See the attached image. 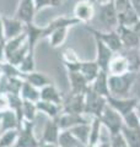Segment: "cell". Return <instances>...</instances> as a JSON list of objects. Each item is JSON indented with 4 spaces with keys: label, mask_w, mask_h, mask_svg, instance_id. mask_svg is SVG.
<instances>
[{
    "label": "cell",
    "mask_w": 140,
    "mask_h": 147,
    "mask_svg": "<svg viewBox=\"0 0 140 147\" xmlns=\"http://www.w3.org/2000/svg\"><path fill=\"white\" fill-rule=\"evenodd\" d=\"M139 77V72H125L123 75H109L108 74V86L112 97L127 98L132 91L134 84Z\"/></svg>",
    "instance_id": "cell-1"
},
{
    "label": "cell",
    "mask_w": 140,
    "mask_h": 147,
    "mask_svg": "<svg viewBox=\"0 0 140 147\" xmlns=\"http://www.w3.org/2000/svg\"><path fill=\"white\" fill-rule=\"evenodd\" d=\"M107 98L96 93L91 87L85 92V109H84V114L88 115L90 118H100V115L106 108Z\"/></svg>",
    "instance_id": "cell-2"
},
{
    "label": "cell",
    "mask_w": 140,
    "mask_h": 147,
    "mask_svg": "<svg viewBox=\"0 0 140 147\" xmlns=\"http://www.w3.org/2000/svg\"><path fill=\"white\" fill-rule=\"evenodd\" d=\"M100 120L102 123V125H103V127H106L108 130L111 135L119 134L124 125L123 117L108 104L106 105V108L103 109V112L100 115Z\"/></svg>",
    "instance_id": "cell-3"
},
{
    "label": "cell",
    "mask_w": 140,
    "mask_h": 147,
    "mask_svg": "<svg viewBox=\"0 0 140 147\" xmlns=\"http://www.w3.org/2000/svg\"><path fill=\"white\" fill-rule=\"evenodd\" d=\"M14 147H39V139H37L35 132V121H22Z\"/></svg>",
    "instance_id": "cell-4"
},
{
    "label": "cell",
    "mask_w": 140,
    "mask_h": 147,
    "mask_svg": "<svg viewBox=\"0 0 140 147\" xmlns=\"http://www.w3.org/2000/svg\"><path fill=\"white\" fill-rule=\"evenodd\" d=\"M97 16H99V21L103 25L105 30L102 31H109L116 30L118 27V15H117L114 3H108L105 5H97Z\"/></svg>",
    "instance_id": "cell-5"
},
{
    "label": "cell",
    "mask_w": 140,
    "mask_h": 147,
    "mask_svg": "<svg viewBox=\"0 0 140 147\" xmlns=\"http://www.w3.org/2000/svg\"><path fill=\"white\" fill-rule=\"evenodd\" d=\"M85 27L93 37L100 38L102 42H103L108 48H111L114 53H118L123 49L122 42H120V38H119V36L117 33L116 30L102 31V30H96V28H93V27H88V26H85Z\"/></svg>",
    "instance_id": "cell-6"
},
{
    "label": "cell",
    "mask_w": 140,
    "mask_h": 147,
    "mask_svg": "<svg viewBox=\"0 0 140 147\" xmlns=\"http://www.w3.org/2000/svg\"><path fill=\"white\" fill-rule=\"evenodd\" d=\"M96 11L95 3L92 0H81V1H77L74 6L73 17H75L80 24L86 25L93 20V17L96 16Z\"/></svg>",
    "instance_id": "cell-7"
},
{
    "label": "cell",
    "mask_w": 140,
    "mask_h": 147,
    "mask_svg": "<svg viewBox=\"0 0 140 147\" xmlns=\"http://www.w3.org/2000/svg\"><path fill=\"white\" fill-rule=\"evenodd\" d=\"M107 103L111 105L114 110H117L122 117H125L130 112H133L137 108V105L139 103L138 97H127V98H117L109 96L107 98Z\"/></svg>",
    "instance_id": "cell-8"
},
{
    "label": "cell",
    "mask_w": 140,
    "mask_h": 147,
    "mask_svg": "<svg viewBox=\"0 0 140 147\" xmlns=\"http://www.w3.org/2000/svg\"><path fill=\"white\" fill-rule=\"evenodd\" d=\"M93 39H95V44H96V59H95V61L97 63V65L100 66V69L102 71L108 72V65H109L111 59L113 58L114 52L111 48L107 47L100 38L93 37Z\"/></svg>",
    "instance_id": "cell-9"
},
{
    "label": "cell",
    "mask_w": 140,
    "mask_h": 147,
    "mask_svg": "<svg viewBox=\"0 0 140 147\" xmlns=\"http://www.w3.org/2000/svg\"><path fill=\"white\" fill-rule=\"evenodd\" d=\"M60 127V130H69L76 125H81V124H90L92 118L85 114H68L62 113L60 115L55 119Z\"/></svg>",
    "instance_id": "cell-10"
},
{
    "label": "cell",
    "mask_w": 140,
    "mask_h": 147,
    "mask_svg": "<svg viewBox=\"0 0 140 147\" xmlns=\"http://www.w3.org/2000/svg\"><path fill=\"white\" fill-rule=\"evenodd\" d=\"M118 33L120 42L124 49H138L140 47V37L132 27H125L122 25H118L116 28Z\"/></svg>",
    "instance_id": "cell-11"
},
{
    "label": "cell",
    "mask_w": 140,
    "mask_h": 147,
    "mask_svg": "<svg viewBox=\"0 0 140 147\" xmlns=\"http://www.w3.org/2000/svg\"><path fill=\"white\" fill-rule=\"evenodd\" d=\"M36 12L37 11L33 0H20L14 17L20 20L23 25H29L31 22H33Z\"/></svg>",
    "instance_id": "cell-12"
},
{
    "label": "cell",
    "mask_w": 140,
    "mask_h": 147,
    "mask_svg": "<svg viewBox=\"0 0 140 147\" xmlns=\"http://www.w3.org/2000/svg\"><path fill=\"white\" fill-rule=\"evenodd\" d=\"M84 109H85V93L82 94L70 93L67 98H64L62 113L84 114Z\"/></svg>",
    "instance_id": "cell-13"
},
{
    "label": "cell",
    "mask_w": 140,
    "mask_h": 147,
    "mask_svg": "<svg viewBox=\"0 0 140 147\" xmlns=\"http://www.w3.org/2000/svg\"><path fill=\"white\" fill-rule=\"evenodd\" d=\"M3 25H4V38H5V40L25 33L26 26L20 20H17L16 17L3 16Z\"/></svg>",
    "instance_id": "cell-14"
},
{
    "label": "cell",
    "mask_w": 140,
    "mask_h": 147,
    "mask_svg": "<svg viewBox=\"0 0 140 147\" xmlns=\"http://www.w3.org/2000/svg\"><path fill=\"white\" fill-rule=\"evenodd\" d=\"M62 130L58 125L55 119H48L44 124L43 131L39 137V142H46V144H58L59 135Z\"/></svg>",
    "instance_id": "cell-15"
},
{
    "label": "cell",
    "mask_w": 140,
    "mask_h": 147,
    "mask_svg": "<svg viewBox=\"0 0 140 147\" xmlns=\"http://www.w3.org/2000/svg\"><path fill=\"white\" fill-rule=\"evenodd\" d=\"M129 71H130V66L127 57L120 52L114 53L108 65V74L109 75H123V74Z\"/></svg>",
    "instance_id": "cell-16"
},
{
    "label": "cell",
    "mask_w": 140,
    "mask_h": 147,
    "mask_svg": "<svg viewBox=\"0 0 140 147\" xmlns=\"http://www.w3.org/2000/svg\"><path fill=\"white\" fill-rule=\"evenodd\" d=\"M68 79L70 85V93L73 94H82L90 87V84L87 82V80L79 71L68 72Z\"/></svg>",
    "instance_id": "cell-17"
},
{
    "label": "cell",
    "mask_w": 140,
    "mask_h": 147,
    "mask_svg": "<svg viewBox=\"0 0 140 147\" xmlns=\"http://www.w3.org/2000/svg\"><path fill=\"white\" fill-rule=\"evenodd\" d=\"M79 22L75 17H68V16H59L50 21L47 26H43V38H48L49 34L52 33L54 30L60 28V27H73L79 25Z\"/></svg>",
    "instance_id": "cell-18"
},
{
    "label": "cell",
    "mask_w": 140,
    "mask_h": 147,
    "mask_svg": "<svg viewBox=\"0 0 140 147\" xmlns=\"http://www.w3.org/2000/svg\"><path fill=\"white\" fill-rule=\"evenodd\" d=\"M25 26H26L25 32L27 34V43H29V47H30V52L35 53V49L38 40L43 39V27L37 26L35 22H31V24Z\"/></svg>",
    "instance_id": "cell-19"
},
{
    "label": "cell",
    "mask_w": 140,
    "mask_h": 147,
    "mask_svg": "<svg viewBox=\"0 0 140 147\" xmlns=\"http://www.w3.org/2000/svg\"><path fill=\"white\" fill-rule=\"evenodd\" d=\"M41 99L59 104V105H62V107L64 103V97H63L62 92L58 90V87L54 84H50L48 86L43 87V88H41Z\"/></svg>",
    "instance_id": "cell-20"
},
{
    "label": "cell",
    "mask_w": 140,
    "mask_h": 147,
    "mask_svg": "<svg viewBox=\"0 0 140 147\" xmlns=\"http://www.w3.org/2000/svg\"><path fill=\"white\" fill-rule=\"evenodd\" d=\"M36 107L38 113H42L48 119H57L63 112V107L59 104H55L52 102H47V100L39 99L36 103Z\"/></svg>",
    "instance_id": "cell-21"
},
{
    "label": "cell",
    "mask_w": 140,
    "mask_h": 147,
    "mask_svg": "<svg viewBox=\"0 0 140 147\" xmlns=\"http://www.w3.org/2000/svg\"><path fill=\"white\" fill-rule=\"evenodd\" d=\"M91 90H93L96 93H99L103 97L108 98L111 93H109V86H108V72L107 71H100V74L97 75V77L93 82L90 85Z\"/></svg>",
    "instance_id": "cell-22"
},
{
    "label": "cell",
    "mask_w": 140,
    "mask_h": 147,
    "mask_svg": "<svg viewBox=\"0 0 140 147\" xmlns=\"http://www.w3.org/2000/svg\"><path fill=\"white\" fill-rule=\"evenodd\" d=\"M21 123L18 120L16 113L11 109H7L1 113V119H0V131L14 130V129H20Z\"/></svg>",
    "instance_id": "cell-23"
},
{
    "label": "cell",
    "mask_w": 140,
    "mask_h": 147,
    "mask_svg": "<svg viewBox=\"0 0 140 147\" xmlns=\"http://www.w3.org/2000/svg\"><path fill=\"white\" fill-rule=\"evenodd\" d=\"M23 80L26 82H29L32 86L37 87L38 90L43 88V87L48 86L50 84H53L52 79L49 76H47L46 74L43 72H39V71H32V72H29V74H23Z\"/></svg>",
    "instance_id": "cell-24"
},
{
    "label": "cell",
    "mask_w": 140,
    "mask_h": 147,
    "mask_svg": "<svg viewBox=\"0 0 140 147\" xmlns=\"http://www.w3.org/2000/svg\"><path fill=\"white\" fill-rule=\"evenodd\" d=\"M101 69L100 66L97 65V63L95 60L92 61H81V65H80V70L79 72H81L84 77L87 80L88 84H92L93 80L97 77V75L100 74Z\"/></svg>",
    "instance_id": "cell-25"
},
{
    "label": "cell",
    "mask_w": 140,
    "mask_h": 147,
    "mask_svg": "<svg viewBox=\"0 0 140 147\" xmlns=\"http://www.w3.org/2000/svg\"><path fill=\"white\" fill-rule=\"evenodd\" d=\"M26 42H27L26 32L20 34V36H17V37H14V38L6 39L5 40V61L16 52L17 49H20Z\"/></svg>",
    "instance_id": "cell-26"
},
{
    "label": "cell",
    "mask_w": 140,
    "mask_h": 147,
    "mask_svg": "<svg viewBox=\"0 0 140 147\" xmlns=\"http://www.w3.org/2000/svg\"><path fill=\"white\" fill-rule=\"evenodd\" d=\"M117 15H118V25H122L125 27H134L140 21V18L137 15V12L134 11L133 6H130L129 9H127V10H124L122 12L117 13Z\"/></svg>",
    "instance_id": "cell-27"
},
{
    "label": "cell",
    "mask_w": 140,
    "mask_h": 147,
    "mask_svg": "<svg viewBox=\"0 0 140 147\" xmlns=\"http://www.w3.org/2000/svg\"><path fill=\"white\" fill-rule=\"evenodd\" d=\"M20 96L23 100H30V102L37 103L41 99V90H38L37 87L32 86L29 82H23V86L21 88Z\"/></svg>",
    "instance_id": "cell-28"
},
{
    "label": "cell",
    "mask_w": 140,
    "mask_h": 147,
    "mask_svg": "<svg viewBox=\"0 0 140 147\" xmlns=\"http://www.w3.org/2000/svg\"><path fill=\"white\" fill-rule=\"evenodd\" d=\"M70 27H60V28L54 30L52 33L49 34L48 40H49V45L52 48H58L60 45H63L64 42L68 38V32H69Z\"/></svg>",
    "instance_id": "cell-29"
},
{
    "label": "cell",
    "mask_w": 140,
    "mask_h": 147,
    "mask_svg": "<svg viewBox=\"0 0 140 147\" xmlns=\"http://www.w3.org/2000/svg\"><path fill=\"white\" fill-rule=\"evenodd\" d=\"M102 130H103V125L100 120V118H92L90 124V136H88L87 145H97L101 140Z\"/></svg>",
    "instance_id": "cell-30"
},
{
    "label": "cell",
    "mask_w": 140,
    "mask_h": 147,
    "mask_svg": "<svg viewBox=\"0 0 140 147\" xmlns=\"http://www.w3.org/2000/svg\"><path fill=\"white\" fill-rule=\"evenodd\" d=\"M59 147H85V145L80 142L74 136L70 130H62L58 140Z\"/></svg>",
    "instance_id": "cell-31"
},
{
    "label": "cell",
    "mask_w": 140,
    "mask_h": 147,
    "mask_svg": "<svg viewBox=\"0 0 140 147\" xmlns=\"http://www.w3.org/2000/svg\"><path fill=\"white\" fill-rule=\"evenodd\" d=\"M120 132L129 147H140V127L129 129L127 126H123Z\"/></svg>",
    "instance_id": "cell-32"
},
{
    "label": "cell",
    "mask_w": 140,
    "mask_h": 147,
    "mask_svg": "<svg viewBox=\"0 0 140 147\" xmlns=\"http://www.w3.org/2000/svg\"><path fill=\"white\" fill-rule=\"evenodd\" d=\"M120 53H123L127 57L130 66V71L133 72H139L140 70V52L138 49H122Z\"/></svg>",
    "instance_id": "cell-33"
},
{
    "label": "cell",
    "mask_w": 140,
    "mask_h": 147,
    "mask_svg": "<svg viewBox=\"0 0 140 147\" xmlns=\"http://www.w3.org/2000/svg\"><path fill=\"white\" fill-rule=\"evenodd\" d=\"M90 124H81V125H76L71 129H69L70 132H71L80 142H82L85 146L87 145L88 136H90Z\"/></svg>",
    "instance_id": "cell-34"
},
{
    "label": "cell",
    "mask_w": 140,
    "mask_h": 147,
    "mask_svg": "<svg viewBox=\"0 0 140 147\" xmlns=\"http://www.w3.org/2000/svg\"><path fill=\"white\" fill-rule=\"evenodd\" d=\"M18 137V129L7 130L0 135V147H14Z\"/></svg>",
    "instance_id": "cell-35"
},
{
    "label": "cell",
    "mask_w": 140,
    "mask_h": 147,
    "mask_svg": "<svg viewBox=\"0 0 140 147\" xmlns=\"http://www.w3.org/2000/svg\"><path fill=\"white\" fill-rule=\"evenodd\" d=\"M37 114H38V110H37L36 103L30 102V100H23V103H22V117H23V120L35 121Z\"/></svg>",
    "instance_id": "cell-36"
},
{
    "label": "cell",
    "mask_w": 140,
    "mask_h": 147,
    "mask_svg": "<svg viewBox=\"0 0 140 147\" xmlns=\"http://www.w3.org/2000/svg\"><path fill=\"white\" fill-rule=\"evenodd\" d=\"M29 52H30V47H29V43L26 42L20 49H17L6 61L12 64V65H15V66H20V64L22 63V60L25 59V57L27 55V53H29Z\"/></svg>",
    "instance_id": "cell-37"
},
{
    "label": "cell",
    "mask_w": 140,
    "mask_h": 147,
    "mask_svg": "<svg viewBox=\"0 0 140 147\" xmlns=\"http://www.w3.org/2000/svg\"><path fill=\"white\" fill-rule=\"evenodd\" d=\"M25 80L22 77H7V85H6V94H20L21 88L23 86Z\"/></svg>",
    "instance_id": "cell-38"
},
{
    "label": "cell",
    "mask_w": 140,
    "mask_h": 147,
    "mask_svg": "<svg viewBox=\"0 0 140 147\" xmlns=\"http://www.w3.org/2000/svg\"><path fill=\"white\" fill-rule=\"evenodd\" d=\"M1 74L6 77H22L23 79V72H21L18 66L12 65L7 61L1 63Z\"/></svg>",
    "instance_id": "cell-39"
},
{
    "label": "cell",
    "mask_w": 140,
    "mask_h": 147,
    "mask_svg": "<svg viewBox=\"0 0 140 147\" xmlns=\"http://www.w3.org/2000/svg\"><path fill=\"white\" fill-rule=\"evenodd\" d=\"M18 69L21 70V72L23 74H29L36 70V65H35V53L29 52L27 55L25 57V59L22 60V63L20 64Z\"/></svg>",
    "instance_id": "cell-40"
},
{
    "label": "cell",
    "mask_w": 140,
    "mask_h": 147,
    "mask_svg": "<svg viewBox=\"0 0 140 147\" xmlns=\"http://www.w3.org/2000/svg\"><path fill=\"white\" fill-rule=\"evenodd\" d=\"M123 123H124L123 126H127L129 129H138V127H140L139 115H138V113L135 112V110H133V112H130L125 117H123Z\"/></svg>",
    "instance_id": "cell-41"
},
{
    "label": "cell",
    "mask_w": 140,
    "mask_h": 147,
    "mask_svg": "<svg viewBox=\"0 0 140 147\" xmlns=\"http://www.w3.org/2000/svg\"><path fill=\"white\" fill-rule=\"evenodd\" d=\"M62 60H63L64 66H68V65H71V64L80 61V59H79L76 52H74V49L67 48L62 54Z\"/></svg>",
    "instance_id": "cell-42"
},
{
    "label": "cell",
    "mask_w": 140,
    "mask_h": 147,
    "mask_svg": "<svg viewBox=\"0 0 140 147\" xmlns=\"http://www.w3.org/2000/svg\"><path fill=\"white\" fill-rule=\"evenodd\" d=\"M36 11H39L44 7H58L62 5L63 0H33Z\"/></svg>",
    "instance_id": "cell-43"
},
{
    "label": "cell",
    "mask_w": 140,
    "mask_h": 147,
    "mask_svg": "<svg viewBox=\"0 0 140 147\" xmlns=\"http://www.w3.org/2000/svg\"><path fill=\"white\" fill-rule=\"evenodd\" d=\"M111 147H129L127 141L123 137L122 132L116 135H111Z\"/></svg>",
    "instance_id": "cell-44"
},
{
    "label": "cell",
    "mask_w": 140,
    "mask_h": 147,
    "mask_svg": "<svg viewBox=\"0 0 140 147\" xmlns=\"http://www.w3.org/2000/svg\"><path fill=\"white\" fill-rule=\"evenodd\" d=\"M10 109L9 108V98H7V94H4V93H0V113L5 112V110Z\"/></svg>",
    "instance_id": "cell-45"
},
{
    "label": "cell",
    "mask_w": 140,
    "mask_h": 147,
    "mask_svg": "<svg viewBox=\"0 0 140 147\" xmlns=\"http://www.w3.org/2000/svg\"><path fill=\"white\" fill-rule=\"evenodd\" d=\"M5 61V40H0V63Z\"/></svg>",
    "instance_id": "cell-46"
},
{
    "label": "cell",
    "mask_w": 140,
    "mask_h": 147,
    "mask_svg": "<svg viewBox=\"0 0 140 147\" xmlns=\"http://www.w3.org/2000/svg\"><path fill=\"white\" fill-rule=\"evenodd\" d=\"M130 4H132L134 11L137 12V15L140 18V0H130Z\"/></svg>",
    "instance_id": "cell-47"
},
{
    "label": "cell",
    "mask_w": 140,
    "mask_h": 147,
    "mask_svg": "<svg viewBox=\"0 0 140 147\" xmlns=\"http://www.w3.org/2000/svg\"><path fill=\"white\" fill-rule=\"evenodd\" d=\"M0 40H5V38H4V25H3L1 15H0Z\"/></svg>",
    "instance_id": "cell-48"
},
{
    "label": "cell",
    "mask_w": 140,
    "mask_h": 147,
    "mask_svg": "<svg viewBox=\"0 0 140 147\" xmlns=\"http://www.w3.org/2000/svg\"><path fill=\"white\" fill-rule=\"evenodd\" d=\"M39 147H59L58 144H46V142H39Z\"/></svg>",
    "instance_id": "cell-49"
},
{
    "label": "cell",
    "mask_w": 140,
    "mask_h": 147,
    "mask_svg": "<svg viewBox=\"0 0 140 147\" xmlns=\"http://www.w3.org/2000/svg\"><path fill=\"white\" fill-rule=\"evenodd\" d=\"M114 0H96L97 5H105V4H108V3H113Z\"/></svg>",
    "instance_id": "cell-50"
},
{
    "label": "cell",
    "mask_w": 140,
    "mask_h": 147,
    "mask_svg": "<svg viewBox=\"0 0 140 147\" xmlns=\"http://www.w3.org/2000/svg\"><path fill=\"white\" fill-rule=\"evenodd\" d=\"M135 112H137L139 115H140V100H139V103H138V105H137V108H135Z\"/></svg>",
    "instance_id": "cell-51"
},
{
    "label": "cell",
    "mask_w": 140,
    "mask_h": 147,
    "mask_svg": "<svg viewBox=\"0 0 140 147\" xmlns=\"http://www.w3.org/2000/svg\"><path fill=\"white\" fill-rule=\"evenodd\" d=\"M1 75H3L1 74V63H0V77H1Z\"/></svg>",
    "instance_id": "cell-52"
},
{
    "label": "cell",
    "mask_w": 140,
    "mask_h": 147,
    "mask_svg": "<svg viewBox=\"0 0 140 147\" xmlns=\"http://www.w3.org/2000/svg\"><path fill=\"white\" fill-rule=\"evenodd\" d=\"M85 147H96V146L95 145H86Z\"/></svg>",
    "instance_id": "cell-53"
},
{
    "label": "cell",
    "mask_w": 140,
    "mask_h": 147,
    "mask_svg": "<svg viewBox=\"0 0 140 147\" xmlns=\"http://www.w3.org/2000/svg\"><path fill=\"white\" fill-rule=\"evenodd\" d=\"M0 119H1V113H0Z\"/></svg>",
    "instance_id": "cell-54"
},
{
    "label": "cell",
    "mask_w": 140,
    "mask_h": 147,
    "mask_svg": "<svg viewBox=\"0 0 140 147\" xmlns=\"http://www.w3.org/2000/svg\"><path fill=\"white\" fill-rule=\"evenodd\" d=\"M138 115H139V114H138ZM139 120H140V115H139Z\"/></svg>",
    "instance_id": "cell-55"
},
{
    "label": "cell",
    "mask_w": 140,
    "mask_h": 147,
    "mask_svg": "<svg viewBox=\"0 0 140 147\" xmlns=\"http://www.w3.org/2000/svg\"><path fill=\"white\" fill-rule=\"evenodd\" d=\"M139 52H140V47H139Z\"/></svg>",
    "instance_id": "cell-56"
},
{
    "label": "cell",
    "mask_w": 140,
    "mask_h": 147,
    "mask_svg": "<svg viewBox=\"0 0 140 147\" xmlns=\"http://www.w3.org/2000/svg\"><path fill=\"white\" fill-rule=\"evenodd\" d=\"M0 135H1V131H0Z\"/></svg>",
    "instance_id": "cell-57"
}]
</instances>
